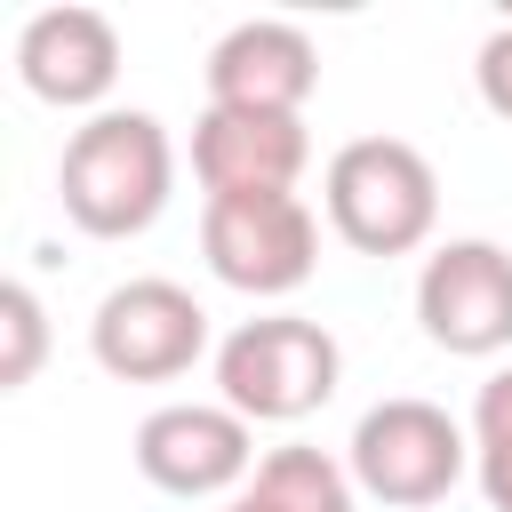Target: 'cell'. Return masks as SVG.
I'll return each mask as SVG.
<instances>
[{
  "label": "cell",
  "instance_id": "1",
  "mask_svg": "<svg viewBox=\"0 0 512 512\" xmlns=\"http://www.w3.org/2000/svg\"><path fill=\"white\" fill-rule=\"evenodd\" d=\"M168 184H176V152H168V128H160L152 112H96V120L64 144V168H56L64 216H72L88 240H128V232H144V224L168 208Z\"/></svg>",
  "mask_w": 512,
  "mask_h": 512
},
{
  "label": "cell",
  "instance_id": "2",
  "mask_svg": "<svg viewBox=\"0 0 512 512\" xmlns=\"http://www.w3.org/2000/svg\"><path fill=\"white\" fill-rule=\"evenodd\" d=\"M440 216V176L400 136H360L328 160V224L360 256H408Z\"/></svg>",
  "mask_w": 512,
  "mask_h": 512
},
{
  "label": "cell",
  "instance_id": "3",
  "mask_svg": "<svg viewBox=\"0 0 512 512\" xmlns=\"http://www.w3.org/2000/svg\"><path fill=\"white\" fill-rule=\"evenodd\" d=\"M344 360H336V336L320 320H296V312H272V320H248L224 336L216 352V384H224V408L232 416H256V424H296L312 408H328Z\"/></svg>",
  "mask_w": 512,
  "mask_h": 512
},
{
  "label": "cell",
  "instance_id": "4",
  "mask_svg": "<svg viewBox=\"0 0 512 512\" xmlns=\"http://www.w3.org/2000/svg\"><path fill=\"white\" fill-rule=\"evenodd\" d=\"M200 248L208 272L240 296H288L312 280L320 224L296 192H208L200 208Z\"/></svg>",
  "mask_w": 512,
  "mask_h": 512
},
{
  "label": "cell",
  "instance_id": "5",
  "mask_svg": "<svg viewBox=\"0 0 512 512\" xmlns=\"http://www.w3.org/2000/svg\"><path fill=\"white\" fill-rule=\"evenodd\" d=\"M352 480L376 504H400V512L440 504L464 480V432H456V416L432 408V400H384V408H368L360 432H352Z\"/></svg>",
  "mask_w": 512,
  "mask_h": 512
},
{
  "label": "cell",
  "instance_id": "6",
  "mask_svg": "<svg viewBox=\"0 0 512 512\" xmlns=\"http://www.w3.org/2000/svg\"><path fill=\"white\" fill-rule=\"evenodd\" d=\"M88 344L104 360V376L120 384H168L208 352V312L176 288V280H128L96 304Z\"/></svg>",
  "mask_w": 512,
  "mask_h": 512
},
{
  "label": "cell",
  "instance_id": "7",
  "mask_svg": "<svg viewBox=\"0 0 512 512\" xmlns=\"http://www.w3.org/2000/svg\"><path fill=\"white\" fill-rule=\"evenodd\" d=\"M416 320L440 352H464V360L504 352L512 344V256L488 240L440 248L416 280Z\"/></svg>",
  "mask_w": 512,
  "mask_h": 512
},
{
  "label": "cell",
  "instance_id": "8",
  "mask_svg": "<svg viewBox=\"0 0 512 512\" xmlns=\"http://www.w3.org/2000/svg\"><path fill=\"white\" fill-rule=\"evenodd\" d=\"M248 416L232 408H152L136 424V472L168 496H216L248 472Z\"/></svg>",
  "mask_w": 512,
  "mask_h": 512
},
{
  "label": "cell",
  "instance_id": "9",
  "mask_svg": "<svg viewBox=\"0 0 512 512\" xmlns=\"http://www.w3.org/2000/svg\"><path fill=\"white\" fill-rule=\"evenodd\" d=\"M312 144L296 112H224L208 104L192 128V176L208 192H288L304 176Z\"/></svg>",
  "mask_w": 512,
  "mask_h": 512
},
{
  "label": "cell",
  "instance_id": "10",
  "mask_svg": "<svg viewBox=\"0 0 512 512\" xmlns=\"http://www.w3.org/2000/svg\"><path fill=\"white\" fill-rule=\"evenodd\" d=\"M320 88V56L296 24H240L208 48V104L224 112H304Z\"/></svg>",
  "mask_w": 512,
  "mask_h": 512
},
{
  "label": "cell",
  "instance_id": "11",
  "mask_svg": "<svg viewBox=\"0 0 512 512\" xmlns=\"http://www.w3.org/2000/svg\"><path fill=\"white\" fill-rule=\"evenodd\" d=\"M16 72L40 104H96L120 80V32L96 8H48L16 40Z\"/></svg>",
  "mask_w": 512,
  "mask_h": 512
},
{
  "label": "cell",
  "instance_id": "12",
  "mask_svg": "<svg viewBox=\"0 0 512 512\" xmlns=\"http://www.w3.org/2000/svg\"><path fill=\"white\" fill-rule=\"evenodd\" d=\"M248 496L272 512H352V472L328 464L320 448H272L248 480Z\"/></svg>",
  "mask_w": 512,
  "mask_h": 512
},
{
  "label": "cell",
  "instance_id": "13",
  "mask_svg": "<svg viewBox=\"0 0 512 512\" xmlns=\"http://www.w3.org/2000/svg\"><path fill=\"white\" fill-rule=\"evenodd\" d=\"M40 352H48V320H40V296L24 280L0 288V392H24L40 376Z\"/></svg>",
  "mask_w": 512,
  "mask_h": 512
},
{
  "label": "cell",
  "instance_id": "14",
  "mask_svg": "<svg viewBox=\"0 0 512 512\" xmlns=\"http://www.w3.org/2000/svg\"><path fill=\"white\" fill-rule=\"evenodd\" d=\"M480 104L496 112V120H512V24L504 32H488V48H480Z\"/></svg>",
  "mask_w": 512,
  "mask_h": 512
},
{
  "label": "cell",
  "instance_id": "15",
  "mask_svg": "<svg viewBox=\"0 0 512 512\" xmlns=\"http://www.w3.org/2000/svg\"><path fill=\"white\" fill-rule=\"evenodd\" d=\"M472 432H480V448H488V440H512V368L480 384V408H472Z\"/></svg>",
  "mask_w": 512,
  "mask_h": 512
},
{
  "label": "cell",
  "instance_id": "16",
  "mask_svg": "<svg viewBox=\"0 0 512 512\" xmlns=\"http://www.w3.org/2000/svg\"><path fill=\"white\" fill-rule=\"evenodd\" d=\"M480 496H488L496 512H512V440H488V448H480Z\"/></svg>",
  "mask_w": 512,
  "mask_h": 512
},
{
  "label": "cell",
  "instance_id": "17",
  "mask_svg": "<svg viewBox=\"0 0 512 512\" xmlns=\"http://www.w3.org/2000/svg\"><path fill=\"white\" fill-rule=\"evenodd\" d=\"M224 512H272V504H256V496H232V504H224Z\"/></svg>",
  "mask_w": 512,
  "mask_h": 512
}]
</instances>
